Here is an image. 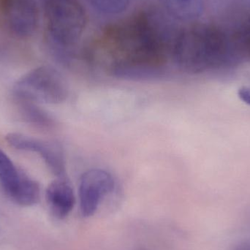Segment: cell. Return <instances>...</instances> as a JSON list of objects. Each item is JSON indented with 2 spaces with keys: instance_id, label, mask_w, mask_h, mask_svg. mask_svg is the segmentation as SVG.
I'll list each match as a JSON object with an SVG mask.
<instances>
[{
  "instance_id": "cell-1",
  "label": "cell",
  "mask_w": 250,
  "mask_h": 250,
  "mask_svg": "<svg viewBox=\"0 0 250 250\" xmlns=\"http://www.w3.org/2000/svg\"><path fill=\"white\" fill-rule=\"evenodd\" d=\"M172 54L183 71L217 79L230 77L245 62L237 38L211 24L179 31Z\"/></svg>"
},
{
  "instance_id": "cell-2",
  "label": "cell",
  "mask_w": 250,
  "mask_h": 250,
  "mask_svg": "<svg viewBox=\"0 0 250 250\" xmlns=\"http://www.w3.org/2000/svg\"><path fill=\"white\" fill-rule=\"evenodd\" d=\"M179 32L163 13L146 9L107 25L102 38L124 57L118 62L156 65L167 52L173 53Z\"/></svg>"
},
{
  "instance_id": "cell-3",
  "label": "cell",
  "mask_w": 250,
  "mask_h": 250,
  "mask_svg": "<svg viewBox=\"0 0 250 250\" xmlns=\"http://www.w3.org/2000/svg\"><path fill=\"white\" fill-rule=\"evenodd\" d=\"M45 38L52 54L63 62L83 35L86 24L79 0H45Z\"/></svg>"
},
{
  "instance_id": "cell-4",
  "label": "cell",
  "mask_w": 250,
  "mask_h": 250,
  "mask_svg": "<svg viewBox=\"0 0 250 250\" xmlns=\"http://www.w3.org/2000/svg\"><path fill=\"white\" fill-rule=\"evenodd\" d=\"M16 96L22 101L59 104L68 98V85L54 67L42 66L28 72L14 86Z\"/></svg>"
},
{
  "instance_id": "cell-5",
  "label": "cell",
  "mask_w": 250,
  "mask_h": 250,
  "mask_svg": "<svg viewBox=\"0 0 250 250\" xmlns=\"http://www.w3.org/2000/svg\"><path fill=\"white\" fill-rule=\"evenodd\" d=\"M115 182L111 173L101 168L86 170L81 176L79 195L81 213L85 217L93 215L103 200L114 191Z\"/></svg>"
},
{
  "instance_id": "cell-6",
  "label": "cell",
  "mask_w": 250,
  "mask_h": 250,
  "mask_svg": "<svg viewBox=\"0 0 250 250\" xmlns=\"http://www.w3.org/2000/svg\"><path fill=\"white\" fill-rule=\"evenodd\" d=\"M6 141L13 148L39 154L53 174L57 178H66V163L64 153L58 144L32 138L18 132H10Z\"/></svg>"
},
{
  "instance_id": "cell-7",
  "label": "cell",
  "mask_w": 250,
  "mask_h": 250,
  "mask_svg": "<svg viewBox=\"0 0 250 250\" xmlns=\"http://www.w3.org/2000/svg\"><path fill=\"white\" fill-rule=\"evenodd\" d=\"M6 26L20 38L33 35L38 25V10L35 0H0Z\"/></svg>"
},
{
  "instance_id": "cell-8",
  "label": "cell",
  "mask_w": 250,
  "mask_h": 250,
  "mask_svg": "<svg viewBox=\"0 0 250 250\" xmlns=\"http://www.w3.org/2000/svg\"><path fill=\"white\" fill-rule=\"evenodd\" d=\"M45 197L53 215L58 219L67 217L76 204L74 191L66 178L53 181L47 188Z\"/></svg>"
},
{
  "instance_id": "cell-9",
  "label": "cell",
  "mask_w": 250,
  "mask_h": 250,
  "mask_svg": "<svg viewBox=\"0 0 250 250\" xmlns=\"http://www.w3.org/2000/svg\"><path fill=\"white\" fill-rule=\"evenodd\" d=\"M113 73L116 77L129 81L157 80L166 76L161 67L141 63L117 62Z\"/></svg>"
},
{
  "instance_id": "cell-10",
  "label": "cell",
  "mask_w": 250,
  "mask_h": 250,
  "mask_svg": "<svg viewBox=\"0 0 250 250\" xmlns=\"http://www.w3.org/2000/svg\"><path fill=\"white\" fill-rule=\"evenodd\" d=\"M26 176L18 170L10 157L0 148V185L13 201L19 194Z\"/></svg>"
},
{
  "instance_id": "cell-11",
  "label": "cell",
  "mask_w": 250,
  "mask_h": 250,
  "mask_svg": "<svg viewBox=\"0 0 250 250\" xmlns=\"http://www.w3.org/2000/svg\"><path fill=\"white\" fill-rule=\"evenodd\" d=\"M167 14L182 21H192L202 15L204 0H159Z\"/></svg>"
},
{
  "instance_id": "cell-12",
  "label": "cell",
  "mask_w": 250,
  "mask_h": 250,
  "mask_svg": "<svg viewBox=\"0 0 250 250\" xmlns=\"http://www.w3.org/2000/svg\"><path fill=\"white\" fill-rule=\"evenodd\" d=\"M25 102L23 106V114L26 118L32 124L38 125L41 127L48 128L54 125V120L48 113L37 106L33 102Z\"/></svg>"
},
{
  "instance_id": "cell-13",
  "label": "cell",
  "mask_w": 250,
  "mask_h": 250,
  "mask_svg": "<svg viewBox=\"0 0 250 250\" xmlns=\"http://www.w3.org/2000/svg\"><path fill=\"white\" fill-rule=\"evenodd\" d=\"M97 10L105 14H119L126 10L130 0H89Z\"/></svg>"
},
{
  "instance_id": "cell-14",
  "label": "cell",
  "mask_w": 250,
  "mask_h": 250,
  "mask_svg": "<svg viewBox=\"0 0 250 250\" xmlns=\"http://www.w3.org/2000/svg\"><path fill=\"white\" fill-rule=\"evenodd\" d=\"M237 40L245 61L250 60V16L242 26Z\"/></svg>"
},
{
  "instance_id": "cell-15",
  "label": "cell",
  "mask_w": 250,
  "mask_h": 250,
  "mask_svg": "<svg viewBox=\"0 0 250 250\" xmlns=\"http://www.w3.org/2000/svg\"><path fill=\"white\" fill-rule=\"evenodd\" d=\"M239 97L241 99L250 105V88L244 87L239 91Z\"/></svg>"
},
{
  "instance_id": "cell-16",
  "label": "cell",
  "mask_w": 250,
  "mask_h": 250,
  "mask_svg": "<svg viewBox=\"0 0 250 250\" xmlns=\"http://www.w3.org/2000/svg\"><path fill=\"white\" fill-rule=\"evenodd\" d=\"M233 250H250V241H245L236 247Z\"/></svg>"
}]
</instances>
